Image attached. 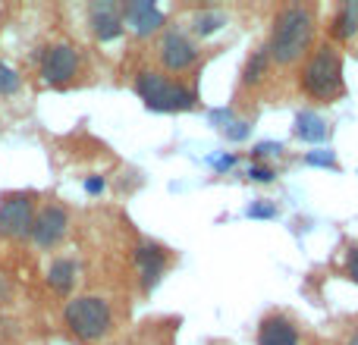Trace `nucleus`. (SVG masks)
<instances>
[{
	"instance_id": "1",
	"label": "nucleus",
	"mask_w": 358,
	"mask_h": 345,
	"mask_svg": "<svg viewBox=\"0 0 358 345\" xmlns=\"http://www.w3.org/2000/svg\"><path fill=\"white\" fill-rule=\"evenodd\" d=\"M317 29V10L305 3H286L277 10L271 22V38H267V54L271 63L277 66H296L308 57L311 44H315Z\"/></svg>"
},
{
	"instance_id": "2",
	"label": "nucleus",
	"mask_w": 358,
	"mask_h": 345,
	"mask_svg": "<svg viewBox=\"0 0 358 345\" xmlns=\"http://www.w3.org/2000/svg\"><path fill=\"white\" fill-rule=\"evenodd\" d=\"M299 88L305 98L317 104H334L346 94L343 50L334 41H324L315 50H308V57L302 60V73H299Z\"/></svg>"
},
{
	"instance_id": "3",
	"label": "nucleus",
	"mask_w": 358,
	"mask_h": 345,
	"mask_svg": "<svg viewBox=\"0 0 358 345\" xmlns=\"http://www.w3.org/2000/svg\"><path fill=\"white\" fill-rule=\"evenodd\" d=\"M132 88L145 101V107L157 113H182V110H195L198 107L195 88H189L185 82H176L173 75L161 73V69H142L136 75V85Z\"/></svg>"
},
{
	"instance_id": "4",
	"label": "nucleus",
	"mask_w": 358,
	"mask_h": 345,
	"mask_svg": "<svg viewBox=\"0 0 358 345\" xmlns=\"http://www.w3.org/2000/svg\"><path fill=\"white\" fill-rule=\"evenodd\" d=\"M69 333L82 342H101L113 330V311L110 302L101 295H76L63 308Z\"/></svg>"
},
{
	"instance_id": "5",
	"label": "nucleus",
	"mask_w": 358,
	"mask_h": 345,
	"mask_svg": "<svg viewBox=\"0 0 358 345\" xmlns=\"http://www.w3.org/2000/svg\"><path fill=\"white\" fill-rule=\"evenodd\" d=\"M155 57L161 63V73H189L201 60V47L185 31V25H167L155 41Z\"/></svg>"
},
{
	"instance_id": "6",
	"label": "nucleus",
	"mask_w": 358,
	"mask_h": 345,
	"mask_svg": "<svg viewBox=\"0 0 358 345\" xmlns=\"http://www.w3.org/2000/svg\"><path fill=\"white\" fill-rule=\"evenodd\" d=\"M35 220V195L13 191L0 198V235L3 239H29Z\"/></svg>"
},
{
	"instance_id": "7",
	"label": "nucleus",
	"mask_w": 358,
	"mask_h": 345,
	"mask_svg": "<svg viewBox=\"0 0 358 345\" xmlns=\"http://www.w3.org/2000/svg\"><path fill=\"white\" fill-rule=\"evenodd\" d=\"M79 66H82V57L69 41L50 44V47L44 50V57H41V79L48 82V85H54V88L69 85V82L79 75Z\"/></svg>"
},
{
	"instance_id": "8",
	"label": "nucleus",
	"mask_w": 358,
	"mask_h": 345,
	"mask_svg": "<svg viewBox=\"0 0 358 345\" xmlns=\"http://www.w3.org/2000/svg\"><path fill=\"white\" fill-rule=\"evenodd\" d=\"M69 233V214L63 204H44L35 210V220H31V233L29 239L38 248H57Z\"/></svg>"
},
{
	"instance_id": "9",
	"label": "nucleus",
	"mask_w": 358,
	"mask_h": 345,
	"mask_svg": "<svg viewBox=\"0 0 358 345\" xmlns=\"http://www.w3.org/2000/svg\"><path fill=\"white\" fill-rule=\"evenodd\" d=\"M120 16H123V29H129L136 38H151L167 29V13L151 0H129L120 6Z\"/></svg>"
},
{
	"instance_id": "10",
	"label": "nucleus",
	"mask_w": 358,
	"mask_h": 345,
	"mask_svg": "<svg viewBox=\"0 0 358 345\" xmlns=\"http://www.w3.org/2000/svg\"><path fill=\"white\" fill-rule=\"evenodd\" d=\"M170 264V248L157 245V242L142 239L136 245V267H138V283H142V292H151L157 283L164 279Z\"/></svg>"
},
{
	"instance_id": "11",
	"label": "nucleus",
	"mask_w": 358,
	"mask_h": 345,
	"mask_svg": "<svg viewBox=\"0 0 358 345\" xmlns=\"http://www.w3.org/2000/svg\"><path fill=\"white\" fill-rule=\"evenodd\" d=\"M88 25L98 41H117L123 35V16H120V3L113 0H94L88 3Z\"/></svg>"
},
{
	"instance_id": "12",
	"label": "nucleus",
	"mask_w": 358,
	"mask_h": 345,
	"mask_svg": "<svg viewBox=\"0 0 358 345\" xmlns=\"http://www.w3.org/2000/svg\"><path fill=\"white\" fill-rule=\"evenodd\" d=\"M258 345H302L299 339V327L289 314L273 311L258 323Z\"/></svg>"
},
{
	"instance_id": "13",
	"label": "nucleus",
	"mask_w": 358,
	"mask_h": 345,
	"mask_svg": "<svg viewBox=\"0 0 358 345\" xmlns=\"http://www.w3.org/2000/svg\"><path fill=\"white\" fill-rule=\"evenodd\" d=\"M267 73H271V54H267L264 44H258V47L248 54L245 66H242V88H245V91L261 88L267 79Z\"/></svg>"
},
{
	"instance_id": "14",
	"label": "nucleus",
	"mask_w": 358,
	"mask_h": 345,
	"mask_svg": "<svg viewBox=\"0 0 358 345\" xmlns=\"http://www.w3.org/2000/svg\"><path fill=\"white\" fill-rule=\"evenodd\" d=\"M223 22H227V16H223L220 10H214V6H208V10H195V13H192L185 31H189V35L198 41V38H208V35H214V31H220Z\"/></svg>"
},
{
	"instance_id": "15",
	"label": "nucleus",
	"mask_w": 358,
	"mask_h": 345,
	"mask_svg": "<svg viewBox=\"0 0 358 345\" xmlns=\"http://www.w3.org/2000/svg\"><path fill=\"white\" fill-rule=\"evenodd\" d=\"M327 135H330V129H327V119L324 117H317L315 110L296 113V138H302V142H308V145H317Z\"/></svg>"
},
{
	"instance_id": "16",
	"label": "nucleus",
	"mask_w": 358,
	"mask_h": 345,
	"mask_svg": "<svg viewBox=\"0 0 358 345\" xmlns=\"http://www.w3.org/2000/svg\"><path fill=\"white\" fill-rule=\"evenodd\" d=\"M48 286L57 295H69L76 286V260L73 258H57L48 267Z\"/></svg>"
},
{
	"instance_id": "17",
	"label": "nucleus",
	"mask_w": 358,
	"mask_h": 345,
	"mask_svg": "<svg viewBox=\"0 0 358 345\" xmlns=\"http://www.w3.org/2000/svg\"><path fill=\"white\" fill-rule=\"evenodd\" d=\"M330 35L336 41H349V38L358 35V3H343L336 6L334 22H330Z\"/></svg>"
},
{
	"instance_id": "18",
	"label": "nucleus",
	"mask_w": 358,
	"mask_h": 345,
	"mask_svg": "<svg viewBox=\"0 0 358 345\" xmlns=\"http://www.w3.org/2000/svg\"><path fill=\"white\" fill-rule=\"evenodd\" d=\"M136 345H173V330L164 333V323H148V330L136 336Z\"/></svg>"
},
{
	"instance_id": "19",
	"label": "nucleus",
	"mask_w": 358,
	"mask_h": 345,
	"mask_svg": "<svg viewBox=\"0 0 358 345\" xmlns=\"http://www.w3.org/2000/svg\"><path fill=\"white\" fill-rule=\"evenodd\" d=\"M223 135H227L229 142H242V138L252 135V123H248V119H229V123L223 126Z\"/></svg>"
},
{
	"instance_id": "20",
	"label": "nucleus",
	"mask_w": 358,
	"mask_h": 345,
	"mask_svg": "<svg viewBox=\"0 0 358 345\" xmlns=\"http://www.w3.org/2000/svg\"><path fill=\"white\" fill-rule=\"evenodd\" d=\"M19 75H16V69H10L3 60H0V94H16L19 91Z\"/></svg>"
},
{
	"instance_id": "21",
	"label": "nucleus",
	"mask_w": 358,
	"mask_h": 345,
	"mask_svg": "<svg viewBox=\"0 0 358 345\" xmlns=\"http://www.w3.org/2000/svg\"><path fill=\"white\" fill-rule=\"evenodd\" d=\"M305 163H311V167H336V154L330 148H317V151H308Z\"/></svg>"
},
{
	"instance_id": "22",
	"label": "nucleus",
	"mask_w": 358,
	"mask_h": 345,
	"mask_svg": "<svg viewBox=\"0 0 358 345\" xmlns=\"http://www.w3.org/2000/svg\"><path fill=\"white\" fill-rule=\"evenodd\" d=\"M248 176H252L255 182H273V179H277V172L267 167V163H255V167L248 170Z\"/></svg>"
},
{
	"instance_id": "23",
	"label": "nucleus",
	"mask_w": 358,
	"mask_h": 345,
	"mask_svg": "<svg viewBox=\"0 0 358 345\" xmlns=\"http://www.w3.org/2000/svg\"><path fill=\"white\" fill-rule=\"evenodd\" d=\"M255 161H264V157H273V154H280V145L277 142H261V145H255Z\"/></svg>"
},
{
	"instance_id": "24",
	"label": "nucleus",
	"mask_w": 358,
	"mask_h": 345,
	"mask_svg": "<svg viewBox=\"0 0 358 345\" xmlns=\"http://www.w3.org/2000/svg\"><path fill=\"white\" fill-rule=\"evenodd\" d=\"M248 216H267V220H271V216H277V204H252V207H248Z\"/></svg>"
},
{
	"instance_id": "25",
	"label": "nucleus",
	"mask_w": 358,
	"mask_h": 345,
	"mask_svg": "<svg viewBox=\"0 0 358 345\" xmlns=\"http://www.w3.org/2000/svg\"><path fill=\"white\" fill-rule=\"evenodd\" d=\"M346 273L358 283V245L349 248V260H346Z\"/></svg>"
},
{
	"instance_id": "26",
	"label": "nucleus",
	"mask_w": 358,
	"mask_h": 345,
	"mask_svg": "<svg viewBox=\"0 0 358 345\" xmlns=\"http://www.w3.org/2000/svg\"><path fill=\"white\" fill-rule=\"evenodd\" d=\"M85 189L92 191V195H98V191H104V179H101V176H92V179H85Z\"/></svg>"
},
{
	"instance_id": "27",
	"label": "nucleus",
	"mask_w": 358,
	"mask_h": 345,
	"mask_svg": "<svg viewBox=\"0 0 358 345\" xmlns=\"http://www.w3.org/2000/svg\"><path fill=\"white\" fill-rule=\"evenodd\" d=\"M236 161H239V157H236V154H227V157H220V161L214 163V170H217V172H223V170H229V167H233Z\"/></svg>"
},
{
	"instance_id": "28",
	"label": "nucleus",
	"mask_w": 358,
	"mask_h": 345,
	"mask_svg": "<svg viewBox=\"0 0 358 345\" xmlns=\"http://www.w3.org/2000/svg\"><path fill=\"white\" fill-rule=\"evenodd\" d=\"M343 345H358V327L352 330V333H349L346 336V342H343Z\"/></svg>"
}]
</instances>
